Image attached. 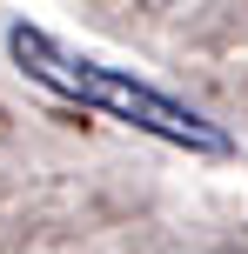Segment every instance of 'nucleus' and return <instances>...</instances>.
Instances as JSON below:
<instances>
[{
	"instance_id": "1",
	"label": "nucleus",
	"mask_w": 248,
	"mask_h": 254,
	"mask_svg": "<svg viewBox=\"0 0 248 254\" xmlns=\"http://www.w3.org/2000/svg\"><path fill=\"white\" fill-rule=\"evenodd\" d=\"M7 47H13V61H20L40 87H54L61 101H74V107H94V114H107V121H128V127L168 140V147H188V154H215V161L235 154L228 127H215L208 114H195L188 101H174V94L121 74V67H101V61H87V54L61 47V40L40 34V27H13Z\"/></svg>"
}]
</instances>
